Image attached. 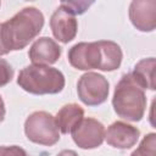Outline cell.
Here are the masks:
<instances>
[{"mask_svg": "<svg viewBox=\"0 0 156 156\" xmlns=\"http://www.w3.org/2000/svg\"><path fill=\"white\" fill-rule=\"evenodd\" d=\"M63 73L50 66L29 65L22 68L17 77V84L24 91L33 95L58 94L65 88Z\"/></svg>", "mask_w": 156, "mask_h": 156, "instance_id": "obj_4", "label": "cell"}, {"mask_svg": "<svg viewBox=\"0 0 156 156\" xmlns=\"http://www.w3.org/2000/svg\"><path fill=\"white\" fill-rule=\"evenodd\" d=\"M129 20L140 32H152L156 27V1L134 0L129 5Z\"/></svg>", "mask_w": 156, "mask_h": 156, "instance_id": "obj_9", "label": "cell"}, {"mask_svg": "<svg viewBox=\"0 0 156 156\" xmlns=\"http://www.w3.org/2000/svg\"><path fill=\"white\" fill-rule=\"evenodd\" d=\"M67 58L72 67L80 71L100 69L112 72L119 68L123 54L121 46L112 40L82 41L68 50Z\"/></svg>", "mask_w": 156, "mask_h": 156, "instance_id": "obj_1", "label": "cell"}, {"mask_svg": "<svg viewBox=\"0 0 156 156\" xmlns=\"http://www.w3.org/2000/svg\"><path fill=\"white\" fill-rule=\"evenodd\" d=\"M94 2L93 1H62L60 4V7H62L65 11L68 13L76 16V15H82L84 13L89 6H91Z\"/></svg>", "mask_w": 156, "mask_h": 156, "instance_id": "obj_15", "label": "cell"}, {"mask_svg": "<svg viewBox=\"0 0 156 156\" xmlns=\"http://www.w3.org/2000/svg\"><path fill=\"white\" fill-rule=\"evenodd\" d=\"M0 5H1V2H0Z\"/></svg>", "mask_w": 156, "mask_h": 156, "instance_id": "obj_21", "label": "cell"}, {"mask_svg": "<svg viewBox=\"0 0 156 156\" xmlns=\"http://www.w3.org/2000/svg\"><path fill=\"white\" fill-rule=\"evenodd\" d=\"M24 134L29 141L44 146H52L60 140L56 119L46 111H35L27 117Z\"/></svg>", "mask_w": 156, "mask_h": 156, "instance_id": "obj_5", "label": "cell"}, {"mask_svg": "<svg viewBox=\"0 0 156 156\" xmlns=\"http://www.w3.org/2000/svg\"><path fill=\"white\" fill-rule=\"evenodd\" d=\"M61 54L62 49L54 39L49 37H40L32 44L28 51V57L33 65L50 66L57 62Z\"/></svg>", "mask_w": 156, "mask_h": 156, "instance_id": "obj_10", "label": "cell"}, {"mask_svg": "<svg viewBox=\"0 0 156 156\" xmlns=\"http://www.w3.org/2000/svg\"><path fill=\"white\" fill-rule=\"evenodd\" d=\"M84 118V110L77 104L62 106L55 116L58 130L62 134H69Z\"/></svg>", "mask_w": 156, "mask_h": 156, "instance_id": "obj_12", "label": "cell"}, {"mask_svg": "<svg viewBox=\"0 0 156 156\" xmlns=\"http://www.w3.org/2000/svg\"><path fill=\"white\" fill-rule=\"evenodd\" d=\"M105 127L104 124L93 118L85 117L80 121V123L72 130V139L74 144L84 150L96 149L105 140Z\"/></svg>", "mask_w": 156, "mask_h": 156, "instance_id": "obj_7", "label": "cell"}, {"mask_svg": "<svg viewBox=\"0 0 156 156\" xmlns=\"http://www.w3.org/2000/svg\"><path fill=\"white\" fill-rule=\"evenodd\" d=\"M0 156H28L24 149L11 145V146H0Z\"/></svg>", "mask_w": 156, "mask_h": 156, "instance_id": "obj_17", "label": "cell"}, {"mask_svg": "<svg viewBox=\"0 0 156 156\" xmlns=\"http://www.w3.org/2000/svg\"><path fill=\"white\" fill-rule=\"evenodd\" d=\"M156 134L155 133H149L146 134L139 146L130 154V156H156Z\"/></svg>", "mask_w": 156, "mask_h": 156, "instance_id": "obj_14", "label": "cell"}, {"mask_svg": "<svg viewBox=\"0 0 156 156\" xmlns=\"http://www.w3.org/2000/svg\"><path fill=\"white\" fill-rule=\"evenodd\" d=\"M146 104L145 91L135 82L132 73L123 74L117 83L112 96L115 112L123 119L139 122L145 115Z\"/></svg>", "mask_w": 156, "mask_h": 156, "instance_id": "obj_3", "label": "cell"}, {"mask_svg": "<svg viewBox=\"0 0 156 156\" xmlns=\"http://www.w3.org/2000/svg\"><path fill=\"white\" fill-rule=\"evenodd\" d=\"M140 136V130L123 121H116L107 127L105 132V140L106 143L119 150H127L133 147Z\"/></svg>", "mask_w": 156, "mask_h": 156, "instance_id": "obj_8", "label": "cell"}, {"mask_svg": "<svg viewBox=\"0 0 156 156\" xmlns=\"http://www.w3.org/2000/svg\"><path fill=\"white\" fill-rule=\"evenodd\" d=\"M13 78V68L11 65L4 60L0 58V88L7 85Z\"/></svg>", "mask_w": 156, "mask_h": 156, "instance_id": "obj_16", "label": "cell"}, {"mask_svg": "<svg viewBox=\"0 0 156 156\" xmlns=\"http://www.w3.org/2000/svg\"><path fill=\"white\" fill-rule=\"evenodd\" d=\"M155 66L156 60L155 57H147L140 60L135 66L132 73L135 82L145 90H155Z\"/></svg>", "mask_w": 156, "mask_h": 156, "instance_id": "obj_13", "label": "cell"}, {"mask_svg": "<svg viewBox=\"0 0 156 156\" xmlns=\"http://www.w3.org/2000/svg\"><path fill=\"white\" fill-rule=\"evenodd\" d=\"M108 80L99 73L87 72L78 79L77 94L79 100L87 106H98L108 98Z\"/></svg>", "mask_w": 156, "mask_h": 156, "instance_id": "obj_6", "label": "cell"}, {"mask_svg": "<svg viewBox=\"0 0 156 156\" xmlns=\"http://www.w3.org/2000/svg\"><path fill=\"white\" fill-rule=\"evenodd\" d=\"M5 113H6L5 102H4V100H2V98H1V95H0V123L4 121V118H5Z\"/></svg>", "mask_w": 156, "mask_h": 156, "instance_id": "obj_18", "label": "cell"}, {"mask_svg": "<svg viewBox=\"0 0 156 156\" xmlns=\"http://www.w3.org/2000/svg\"><path fill=\"white\" fill-rule=\"evenodd\" d=\"M50 28L55 39L67 44L76 38L78 22L73 15L68 13L62 7H57L50 17Z\"/></svg>", "mask_w": 156, "mask_h": 156, "instance_id": "obj_11", "label": "cell"}, {"mask_svg": "<svg viewBox=\"0 0 156 156\" xmlns=\"http://www.w3.org/2000/svg\"><path fill=\"white\" fill-rule=\"evenodd\" d=\"M9 51L7 49L5 48L4 43H2V38H1V23H0V56H4V55H7Z\"/></svg>", "mask_w": 156, "mask_h": 156, "instance_id": "obj_19", "label": "cell"}, {"mask_svg": "<svg viewBox=\"0 0 156 156\" xmlns=\"http://www.w3.org/2000/svg\"><path fill=\"white\" fill-rule=\"evenodd\" d=\"M57 156H78V154L74 150H62L57 154Z\"/></svg>", "mask_w": 156, "mask_h": 156, "instance_id": "obj_20", "label": "cell"}, {"mask_svg": "<svg viewBox=\"0 0 156 156\" xmlns=\"http://www.w3.org/2000/svg\"><path fill=\"white\" fill-rule=\"evenodd\" d=\"M44 27V15L34 6L20 10L6 22L1 23V38L7 51L24 49L35 39Z\"/></svg>", "mask_w": 156, "mask_h": 156, "instance_id": "obj_2", "label": "cell"}]
</instances>
